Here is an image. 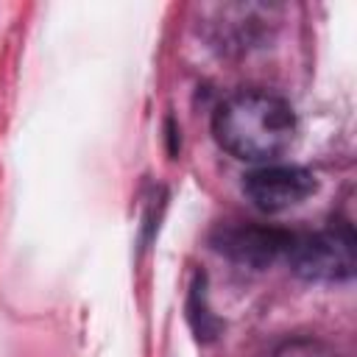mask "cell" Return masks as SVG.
Returning <instances> with one entry per match:
<instances>
[{"label": "cell", "mask_w": 357, "mask_h": 357, "mask_svg": "<svg viewBox=\"0 0 357 357\" xmlns=\"http://www.w3.org/2000/svg\"><path fill=\"white\" fill-rule=\"evenodd\" d=\"M212 131L231 156L243 162H271L290 148L296 114L273 92L240 89L215 109Z\"/></svg>", "instance_id": "6da1fadb"}, {"label": "cell", "mask_w": 357, "mask_h": 357, "mask_svg": "<svg viewBox=\"0 0 357 357\" xmlns=\"http://www.w3.org/2000/svg\"><path fill=\"white\" fill-rule=\"evenodd\" d=\"M284 257L304 279H346L354 271V234L349 226H329L315 234L293 237Z\"/></svg>", "instance_id": "7a4b0ae2"}, {"label": "cell", "mask_w": 357, "mask_h": 357, "mask_svg": "<svg viewBox=\"0 0 357 357\" xmlns=\"http://www.w3.org/2000/svg\"><path fill=\"white\" fill-rule=\"evenodd\" d=\"M318 181L307 167L298 165H265L251 170L243 181L245 198L262 212H282L315 192Z\"/></svg>", "instance_id": "3957f363"}, {"label": "cell", "mask_w": 357, "mask_h": 357, "mask_svg": "<svg viewBox=\"0 0 357 357\" xmlns=\"http://www.w3.org/2000/svg\"><path fill=\"white\" fill-rule=\"evenodd\" d=\"M293 234L276 231V229H234L223 237V248L237 257L240 262L251 265H265L273 262L279 254H287Z\"/></svg>", "instance_id": "277c9868"}, {"label": "cell", "mask_w": 357, "mask_h": 357, "mask_svg": "<svg viewBox=\"0 0 357 357\" xmlns=\"http://www.w3.org/2000/svg\"><path fill=\"white\" fill-rule=\"evenodd\" d=\"M279 357H318V354L310 343H293V346H284L279 351Z\"/></svg>", "instance_id": "5b68a950"}]
</instances>
